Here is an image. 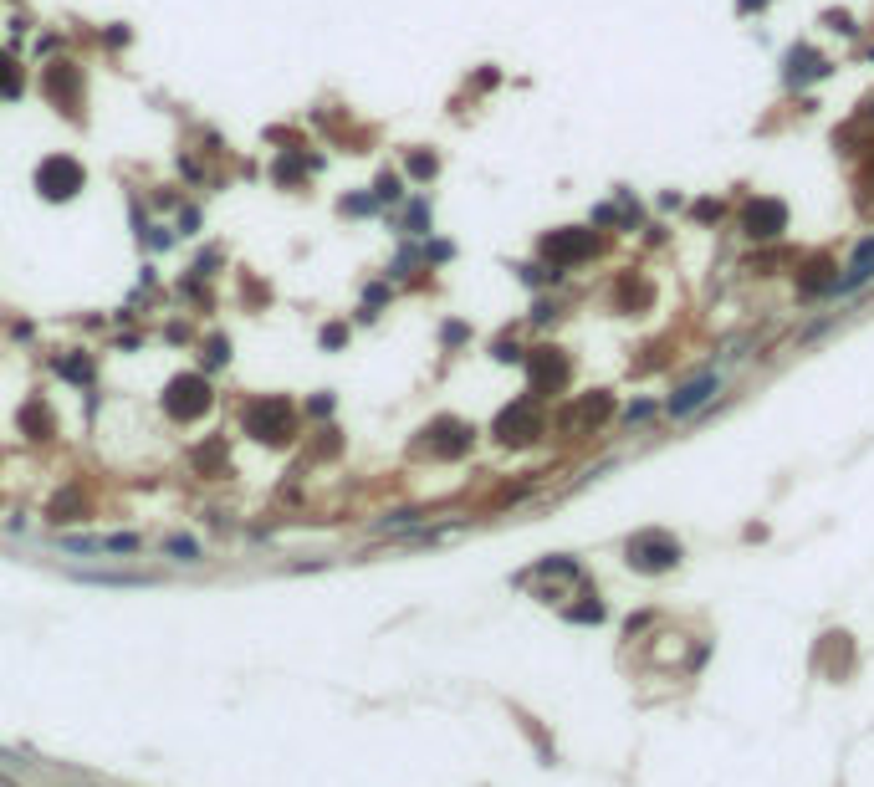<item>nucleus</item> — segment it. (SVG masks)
<instances>
[{
    "label": "nucleus",
    "mask_w": 874,
    "mask_h": 787,
    "mask_svg": "<svg viewBox=\"0 0 874 787\" xmlns=\"http://www.w3.org/2000/svg\"><path fill=\"white\" fill-rule=\"evenodd\" d=\"M36 92L67 123H82V118H88V72H82L72 57H47V62H41V78H36Z\"/></svg>",
    "instance_id": "nucleus-1"
},
{
    "label": "nucleus",
    "mask_w": 874,
    "mask_h": 787,
    "mask_svg": "<svg viewBox=\"0 0 874 787\" xmlns=\"http://www.w3.org/2000/svg\"><path fill=\"white\" fill-rule=\"evenodd\" d=\"M527 384H532V399H547L567 384V358L557 348H532L527 353Z\"/></svg>",
    "instance_id": "nucleus-10"
},
{
    "label": "nucleus",
    "mask_w": 874,
    "mask_h": 787,
    "mask_svg": "<svg viewBox=\"0 0 874 787\" xmlns=\"http://www.w3.org/2000/svg\"><path fill=\"white\" fill-rule=\"evenodd\" d=\"M57 47H62V36H52V31L36 36V57H57Z\"/></svg>",
    "instance_id": "nucleus-31"
},
{
    "label": "nucleus",
    "mask_w": 874,
    "mask_h": 787,
    "mask_svg": "<svg viewBox=\"0 0 874 787\" xmlns=\"http://www.w3.org/2000/svg\"><path fill=\"white\" fill-rule=\"evenodd\" d=\"M57 368H62L72 384H92V363H88V358H82V363H78V358H57Z\"/></svg>",
    "instance_id": "nucleus-24"
},
{
    "label": "nucleus",
    "mask_w": 874,
    "mask_h": 787,
    "mask_svg": "<svg viewBox=\"0 0 874 787\" xmlns=\"http://www.w3.org/2000/svg\"><path fill=\"white\" fill-rule=\"evenodd\" d=\"M650 414H655V404H629V425L634 419H650Z\"/></svg>",
    "instance_id": "nucleus-36"
},
{
    "label": "nucleus",
    "mask_w": 874,
    "mask_h": 787,
    "mask_svg": "<svg viewBox=\"0 0 874 787\" xmlns=\"http://www.w3.org/2000/svg\"><path fill=\"white\" fill-rule=\"evenodd\" d=\"M169 553H180L184 563H194V557H200V547H194L190 537H169Z\"/></svg>",
    "instance_id": "nucleus-28"
},
{
    "label": "nucleus",
    "mask_w": 874,
    "mask_h": 787,
    "mask_svg": "<svg viewBox=\"0 0 874 787\" xmlns=\"http://www.w3.org/2000/svg\"><path fill=\"white\" fill-rule=\"evenodd\" d=\"M609 414H614V394L593 388V394H578L573 404H563V409H557V430H563L567 440H578V435H593V430L604 425Z\"/></svg>",
    "instance_id": "nucleus-7"
},
{
    "label": "nucleus",
    "mask_w": 874,
    "mask_h": 787,
    "mask_svg": "<svg viewBox=\"0 0 874 787\" xmlns=\"http://www.w3.org/2000/svg\"><path fill=\"white\" fill-rule=\"evenodd\" d=\"M471 440H476V430L465 425V419H435V425L424 430V450L440 455V461H455V455L471 450Z\"/></svg>",
    "instance_id": "nucleus-12"
},
{
    "label": "nucleus",
    "mask_w": 874,
    "mask_h": 787,
    "mask_svg": "<svg viewBox=\"0 0 874 787\" xmlns=\"http://www.w3.org/2000/svg\"><path fill=\"white\" fill-rule=\"evenodd\" d=\"M783 78H787V88H808V82L828 78V62H823L813 47H793V52L783 57Z\"/></svg>",
    "instance_id": "nucleus-14"
},
{
    "label": "nucleus",
    "mask_w": 874,
    "mask_h": 787,
    "mask_svg": "<svg viewBox=\"0 0 874 787\" xmlns=\"http://www.w3.org/2000/svg\"><path fill=\"white\" fill-rule=\"evenodd\" d=\"M312 414H333V394H317V399H312Z\"/></svg>",
    "instance_id": "nucleus-35"
},
{
    "label": "nucleus",
    "mask_w": 874,
    "mask_h": 787,
    "mask_svg": "<svg viewBox=\"0 0 874 787\" xmlns=\"http://www.w3.org/2000/svg\"><path fill=\"white\" fill-rule=\"evenodd\" d=\"M338 215L343 220H359V215H379V200H373V190H353L338 200Z\"/></svg>",
    "instance_id": "nucleus-20"
},
{
    "label": "nucleus",
    "mask_w": 874,
    "mask_h": 787,
    "mask_svg": "<svg viewBox=\"0 0 874 787\" xmlns=\"http://www.w3.org/2000/svg\"><path fill=\"white\" fill-rule=\"evenodd\" d=\"M241 430L251 440H261V445H286V440L297 435L292 399H282V394H261V399H251L241 409Z\"/></svg>",
    "instance_id": "nucleus-2"
},
{
    "label": "nucleus",
    "mask_w": 874,
    "mask_h": 787,
    "mask_svg": "<svg viewBox=\"0 0 874 787\" xmlns=\"http://www.w3.org/2000/svg\"><path fill=\"white\" fill-rule=\"evenodd\" d=\"M742 231L752 235V241H777V235L787 231V205H783V200H772V194L752 200L746 215H742Z\"/></svg>",
    "instance_id": "nucleus-11"
},
{
    "label": "nucleus",
    "mask_w": 874,
    "mask_h": 787,
    "mask_svg": "<svg viewBox=\"0 0 874 787\" xmlns=\"http://www.w3.org/2000/svg\"><path fill=\"white\" fill-rule=\"evenodd\" d=\"M440 337H445V343H465V327L461 323H445V333H440Z\"/></svg>",
    "instance_id": "nucleus-34"
},
{
    "label": "nucleus",
    "mask_w": 874,
    "mask_h": 787,
    "mask_svg": "<svg viewBox=\"0 0 874 787\" xmlns=\"http://www.w3.org/2000/svg\"><path fill=\"white\" fill-rule=\"evenodd\" d=\"M129 41H133V31L123 26V21H113V26L103 31V47H108V52H118V47H129Z\"/></svg>",
    "instance_id": "nucleus-26"
},
{
    "label": "nucleus",
    "mask_w": 874,
    "mask_h": 787,
    "mask_svg": "<svg viewBox=\"0 0 874 787\" xmlns=\"http://www.w3.org/2000/svg\"><path fill=\"white\" fill-rule=\"evenodd\" d=\"M537 251H542V261H547L553 272H567V266H578V261H593V256H598V251H604V241H598L593 231H578V225H573V231H547Z\"/></svg>",
    "instance_id": "nucleus-5"
},
{
    "label": "nucleus",
    "mask_w": 874,
    "mask_h": 787,
    "mask_svg": "<svg viewBox=\"0 0 874 787\" xmlns=\"http://www.w3.org/2000/svg\"><path fill=\"white\" fill-rule=\"evenodd\" d=\"M716 394H721V378H716V374H701V378H691V384H681V388H675L665 409L675 414V419H685V414H695L701 404H711Z\"/></svg>",
    "instance_id": "nucleus-13"
},
{
    "label": "nucleus",
    "mask_w": 874,
    "mask_h": 787,
    "mask_svg": "<svg viewBox=\"0 0 874 787\" xmlns=\"http://www.w3.org/2000/svg\"><path fill=\"white\" fill-rule=\"evenodd\" d=\"M194 225H200V210L184 205V210H180V231H184V235H194Z\"/></svg>",
    "instance_id": "nucleus-32"
},
{
    "label": "nucleus",
    "mask_w": 874,
    "mask_h": 787,
    "mask_svg": "<svg viewBox=\"0 0 874 787\" xmlns=\"http://www.w3.org/2000/svg\"><path fill=\"white\" fill-rule=\"evenodd\" d=\"M424 256H430V261H451L455 245H451V241H430V251H424Z\"/></svg>",
    "instance_id": "nucleus-30"
},
{
    "label": "nucleus",
    "mask_w": 874,
    "mask_h": 787,
    "mask_svg": "<svg viewBox=\"0 0 874 787\" xmlns=\"http://www.w3.org/2000/svg\"><path fill=\"white\" fill-rule=\"evenodd\" d=\"M542 430H547V419L537 414L532 399H516V404H506V409L496 414V440H502V445H532Z\"/></svg>",
    "instance_id": "nucleus-8"
},
{
    "label": "nucleus",
    "mask_w": 874,
    "mask_h": 787,
    "mask_svg": "<svg viewBox=\"0 0 874 787\" xmlns=\"http://www.w3.org/2000/svg\"><path fill=\"white\" fill-rule=\"evenodd\" d=\"M797 292H803V297H828V292H838V272H834V261L813 256V261H808V272L797 276Z\"/></svg>",
    "instance_id": "nucleus-16"
},
{
    "label": "nucleus",
    "mask_w": 874,
    "mask_h": 787,
    "mask_svg": "<svg viewBox=\"0 0 874 787\" xmlns=\"http://www.w3.org/2000/svg\"><path fill=\"white\" fill-rule=\"evenodd\" d=\"M440 174V159L430 154V149H410L404 154V180H414V184H430Z\"/></svg>",
    "instance_id": "nucleus-19"
},
{
    "label": "nucleus",
    "mask_w": 874,
    "mask_h": 787,
    "mask_svg": "<svg viewBox=\"0 0 874 787\" xmlns=\"http://www.w3.org/2000/svg\"><path fill=\"white\" fill-rule=\"evenodd\" d=\"M685 557V547L670 537V532H660V527H650V532H640V537H629V568L634 573H670L675 563Z\"/></svg>",
    "instance_id": "nucleus-6"
},
{
    "label": "nucleus",
    "mask_w": 874,
    "mask_h": 787,
    "mask_svg": "<svg viewBox=\"0 0 874 787\" xmlns=\"http://www.w3.org/2000/svg\"><path fill=\"white\" fill-rule=\"evenodd\" d=\"M373 200H379V205H399V200H404V174L384 169V174L373 180Z\"/></svg>",
    "instance_id": "nucleus-22"
},
{
    "label": "nucleus",
    "mask_w": 874,
    "mask_h": 787,
    "mask_svg": "<svg viewBox=\"0 0 874 787\" xmlns=\"http://www.w3.org/2000/svg\"><path fill=\"white\" fill-rule=\"evenodd\" d=\"M757 5H767V0H736V11H742V16H746V11H757Z\"/></svg>",
    "instance_id": "nucleus-37"
},
{
    "label": "nucleus",
    "mask_w": 874,
    "mask_h": 787,
    "mask_svg": "<svg viewBox=\"0 0 874 787\" xmlns=\"http://www.w3.org/2000/svg\"><path fill=\"white\" fill-rule=\"evenodd\" d=\"M343 343H348V327H343V323L322 327V348H343Z\"/></svg>",
    "instance_id": "nucleus-27"
},
{
    "label": "nucleus",
    "mask_w": 874,
    "mask_h": 787,
    "mask_svg": "<svg viewBox=\"0 0 874 787\" xmlns=\"http://www.w3.org/2000/svg\"><path fill=\"white\" fill-rule=\"evenodd\" d=\"M410 235H430V200L424 194H414L410 205H404V220H399Z\"/></svg>",
    "instance_id": "nucleus-21"
},
{
    "label": "nucleus",
    "mask_w": 874,
    "mask_h": 787,
    "mask_svg": "<svg viewBox=\"0 0 874 787\" xmlns=\"http://www.w3.org/2000/svg\"><path fill=\"white\" fill-rule=\"evenodd\" d=\"M210 404H215V388H210L205 374H174L164 384V414L174 425H194Z\"/></svg>",
    "instance_id": "nucleus-4"
},
{
    "label": "nucleus",
    "mask_w": 874,
    "mask_h": 787,
    "mask_svg": "<svg viewBox=\"0 0 874 787\" xmlns=\"http://www.w3.org/2000/svg\"><path fill=\"white\" fill-rule=\"evenodd\" d=\"M62 547H72V553H133L139 537H129V532H113V537H67Z\"/></svg>",
    "instance_id": "nucleus-17"
},
{
    "label": "nucleus",
    "mask_w": 874,
    "mask_h": 787,
    "mask_svg": "<svg viewBox=\"0 0 874 787\" xmlns=\"http://www.w3.org/2000/svg\"><path fill=\"white\" fill-rule=\"evenodd\" d=\"M322 164H328V159H322L317 149H276V159H271V184H276V190H302Z\"/></svg>",
    "instance_id": "nucleus-9"
},
{
    "label": "nucleus",
    "mask_w": 874,
    "mask_h": 787,
    "mask_svg": "<svg viewBox=\"0 0 874 787\" xmlns=\"http://www.w3.org/2000/svg\"><path fill=\"white\" fill-rule=\"evenodd\" d=\"M21 92H26V67L16 62V52L0 47V103H16Z\"/></svg>",
    "instance_id": "nucleus-18"
},
{
    "label": "nucleus",
    "mask_w": 874,
    "mask_h": 787,
    "mask_svg": "<svg viewBox=\"0 0 874 787\" xmlns=\"http://www.w3.org/2000/svg\"><path fill=\"white\" fill-rule=\"evenodd\" d=\"M874 282V235H864L859 245H854V256H848L844 276H838V292H859V286Z\"/></svg>",
    "instance_id": "nucleus-15"
},
{
    "label": "nucleus",
    "mask_w": 874,
    "mask_h": 787,
    "mask_svg": "<svg viewBox=\"0 0 874 787\" xmlns=\"http://www.w3.org/2000/svg\"><path fill=\"white\" fill-rule=\"evenodd\" d=\"M384 302H389V286L373 282L369 292H363V312H359V317H373V307H384Z\"/></svg>",
    "instance_id": "nucleus-25"
},
{
    "label": "nucleus",
    "mask_w": 874,
    "mask_h": 787,
    "mask_svg": "<svg viewBox=\"0 0 874 787\" xmlns=\"http://www.w3.org/2000/svg\"><path fill=\"white\" fill-rule=\"evenodd\" d=\"M225 348H231V343H225V337H210V368H220V363L231 358V353H225Z\"/></svg>",
    "instance_id": "nucleus-29"
},
{
    "label": "nucleus",
    "mask_w": 874,
    "mask_h": 787,
    "mask_svg": "<svg viewBox=\"0 0 874 787\" xmlns=\"http://www.w3.org/2000/svg\"><path fill=\"white\" fill-rule=\"evenodd\" d=\"M31 184H36L41 200L67 205V200H78V194L88 190V169H82L72 154H47L36 164V174H31Z\"/></svg>",
    "instance_id": "nucleus-3"
},
{
    "label": "nucleus",
    "mask_w": 874,
    "mask_h": 787,
    "mask_svg": "<svg viewBox=\"0 0 874 787\" xmlns=\"http://www.w3.org/2000/svg\"><path fill=\"white\" fill-rule=\"evenodd\" d=\"M496 358H502V363H516L522 353H516V343H496Z\"/></svg>",
    "instance_id": "nucleus-33"
},
{
    "label": "nucleus",
    "mask_w": 874,
    "mask_h": 787,
    "mask_svg": "<svg viewBox=\"0 0 874 787\" xmlns=\"http://www.w3.org/2000/svg\"><path fill=\"white\" fill-rule=\"evenodd\" d=\"M21 430H26V440H47V430H52V419H47V409L36 399L21 409Z\"/></svg>",
    "instance_id": "nucleus-23"
}]
</instances>
